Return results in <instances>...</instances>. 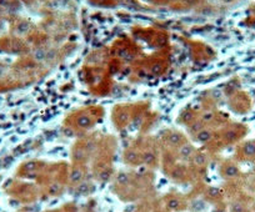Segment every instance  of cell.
Returning a JSON list of instances; mask_svg holds the SVG:
<instances>
[{"mask_svg":"<svg viewBox=\"0 0 255 212\" xmlns=\"http://www.w3.org/2000/svg\"><path fill=\"white\" fill-rule=\"evenodd\" d=\"M211 137V134L209 132V131H200L199 134H198V140L199 141H201V142H205V141H208L209 139Z\"/></svg>","mask_w":255,"mask_h":212,"instance_id":"6da1fadb","label":"cell"},{"mask_svg":"<svg viewBox=\"0 0 255 212\" xmlns=\"http://www.w3.org/2000/svg\"><path fill=\"white\" fill-rule=\"evenodd\" d=\"M81 177H83V173H81L80 170H74L73 173H71V176H70V180H71L73 182H78V181H80V180H81Z\"/></svg>","mask_w":255,"mask_h":212,"instance_id":"7a4b0ae2","label":"cell"},{"mask_svg":"<svg viewBox=\"0 0 255 212\" xmlns=\"http://www.w3.org/2000/svg\"><path fill=\"white\" fill-rule=\"evenodd\" d=\"M89 119L86 117V116H81V117H79V120H78V125L80 126V127H86L88 125H89Z\"/></svg>","mask_w":255,"mask_h":212,"instance_id":"3957f363","label":"cell"},{"mask_svg":"<svg viewBox=\"0 0 255 212\" xmlns=\"http://www.w3.org/2000/svg\"><path fill=\"white\" fill-rule=\"evenodd\" d=\"M46 58V52L44 50H38L35 52V59L36 60H44Z\"/></svg>","mask_w":255,"mask_h":212,"instance_id":"277c9868","label":"cell"},{"mask_svg":"<svg viewBox=\"0 0 255 212\" xmlns=\"http://www.w3.org/2000/svg\"><path fill=\"white\" fill-rule=\"evenodd\" d=\"M18 30L20 31V33H26V31L29 30V24L28 23H21V24H19Z\"/></svg>","mask_w":255,"mask_h":212,"instance_id":"5b68a950","label":"cell"},{"mask_svg":"<svg viewBox=\"0 0 255 212\" xmlns=\"http://www.w3.org/2000/svg\"><path fill=\"white\" fill-rule=\"evenodd\" d=\"M154 160H155V157H154V155H153L151 152H148V154L144 155V161H145V162H149V164H150V162H153Z\"/></svg>","mask_w":255,"mask_h":212,"instance_id":"8992f818","label":"cell"},{"mask_svg":"<svg viewBox=\"0 0 255 212\" xmlns=\"http://www.w3.org/2000/svg\"><path fill=\"white\" fill-rule=\"evenodd\" d=\"M191 154V148L190 147H188V146H184V147H181V150H180V155H183V156H189Z\"/></svg>","mask_w":255,"mask_h":212,"instance_id":"52a82bcc","label":"cell"},{"mask_svg":"<svg viewBox=\"0 0 255 212\" xmlns=\"http://www.w3.org/2000/svg\"><path fill=\"white\" fill-rule=\"evenodd\" d=\"M169 141H170V144H173V145L178 144L179 142V136L176 134H171V135L169 136Z\"/></svg>","mask_w":255,"mask_h":212,"instance_id":"ba28073f","label":"cell"},{"mask_svg":"<svg viewBox=\"0 0 255 212\" xmlns=\"http://www.w3.org/2000/svg\"><path fill=\"white\" fill-rule=\"evenodd\" d=\"M236 172H238V170H236L235 167H233V166L228 167V170H226V175H228V176H235Z\"/></svg>","mask_w":255,"mask_h":212,"instance_id":"9c48e42d","label":"cell"},{"mask_svg":"<svg viewBox=\"0 0 255 212\" xmlns=\"http://www.w3.org/2000/svg\"><path fill=\"white\" fill-rule=\"evenodd\" d=\"M245 151H246L248 155H253V154L255 152V146H254L253 144H249V145L245 147Z\"/></svg>","mask_w":255,"mask_h":212,"instance_id":"30bf717a","label":"cell"},{"mask_svg":"<svg viewBox=\"0 0 255 212\" xmlns=\"http://www.w3.org/2000/svg\"><path fill=\"white\" fill-rule=\"evenodd\" d=\"M118 182H120V183L128 182V176H126L125 173H120V175L118 176Z\"/></svg>","mask_w":255,"mask_h":212,"instance_id":"8fae6325","label":"cell"},{"mask_svg":"<svg viewBox=\"0 0 255 212\" xmlns=\"http://www.w3.org/2000/svg\"><path fill=\"white\" fill-rule=\"evenodd\" d=\"M178 205H179V203H178V201H176V200H170V201H169V203H168V206H169L170 208H176V207H178Z\"/></svg>","mask_w":255,"mask_h":212,"instance_id":"7c38bea8","label":"cell"},{"mask_svg":"<svg viewBox=\"0 0 255 212\" xmlns=\"http://www.w3.org/2000/svg\"><path fill=\"white\" fill-rule=\"evenodd\" d=\"M126 157H128V160H130V161H134L135 158H136V154L130 151V152H128V154H126Z\"/></svg>","mask_w":255,"mask_h":212,"instance_id":"4fadbf2b","label":"cell"},{"mask_svg":"<svg viewBox=\"0 0 255 212\" xmlns=\"http://www.w3.org/2000/svg\"><path fill=\"white\" fill-rule=\"evenodd\" d=\"M195 161H196V164H199V165H203V164L205 162V158H204V156H198Z\"/></svg>","mask_w":255,"mask_h":212,"instance_id":"5bb4252c","label":"cell"},{"mask_svg":"<svg viewBox=\"0 0 255 212\" xmlns=\"http://www.w3.org/2000/svg\"><path fill=\"white\" fill-rule=\"evenodd\" d=\"M218 192H219V191H218L216 188H210V190H209V195H210V196H216Z\"/></svg>","mask_w":255,"mask_h":212,"instance_id":"9a60e30c","label":"cell"},{"mask_svg":"<svg viewBox=\"0 0 255 212\" xmlns=\"http://www.w3.org/2000/svg\"><path fill=\"white\" fill-rule=\"evenodd\" d=\"M211 117H212V112H209V114H205L204 115V119L205 120H210Z\"/></svg>","mask_w":255,"mask_h":212,"instance_id":"2e32d148","label":"cell"},{"mask_svg":"<svg viewBox=\"0 0 255 212\" xmlns=\"http://www.w3.org/2000/svg\"><path fill=\"white\" fill-rule=\"evenodd\" d=\"M54 56H55V52L54 51H50L49 54H46V58H49V59H53Z\"/></svg>","mask_w":255,"mask_h":212,"instance_id":"e0dca14e","label":"cell"},{"mask_svg":"<svg viewBox=\"0 0 255 212\" xmlns=\"http://www.w3.org/2000/svg\"><path fill=\"white\" fill-rule=\"evenodd\" d=\"M79 191H80V192H85V191H86V185H81L79 187Z\"/></svg>","mask_w":255,"mask_h":212,"instance_id":"ac0fdd59","label":"cell"},{"mask_svg":"<svg viewBox=\"0 0 255 212\" xmlns=\"http://www.w3.org/2000/svg\"><path fill=\"white\" fill-rule=\"evenodd\" d=\"M56 188H59V187H58V186H53V187L50 188V192H51V193H55V192H56Z\"/></svg>","mask_w":255,"mask_h":212,"instance_id":"d6986e66","label":"cell"},{"mask_svg":"<svg viewBox=\"0 0 255 212\" xmlns=\"http://www.w3.org/2000/svg\"><path fill=\"white\" fill-rule=\"evenodd\" d=\"M101 178H104V180H106V178H109V175L106 173V172H104L103 175H101Z\"/></svg>","mask_w":255,"mask_h":212,"instance_id":"ffe728a7","label":"cell"},{"mask_svg":"<svg viewBox=\"0 0 255 212\" xmlns=\"http://www.w3.org/2000/svg\"><path fill=\"white\" fill-rule=\"evenodd\" d=\"M159 70H160V66H154V72H156Z\"/></svg>","mask_w":255,"mask_h":212,"instance_id":"44dd1931","label":"cell"},{"mask_svg":"<svg viewBox=\"0 0 255 212\" xmlns=\"http://www.w3.org/2000/svg\"><path fill=\"white\" fill-rule=\"evenodd\" d=\"M228 1H229V0H228Z\"/></svg>","mask_w":255,"mask_h":212,"instance_id":"7402d4cb","label":"cell"}]
</instances>
